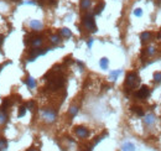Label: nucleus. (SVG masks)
I'll list each match as a JSON object with an SVG mask.
<instances>
[{
  "instance_id": "b1692460",
  "label": "nucleus",
  "mask_w": 161,
  "mask_h": 151,
  "mask_svg": "<svg viewBox=\"0 0 161 151\" xmlns=\"http://www.w3.org/2000/svg\"><path fill=\"white\" fill-rule=\"evenodd\" d=\"M26 105H21L20 107V109H19V114H18V117L19 118H21V117H24L25 114H26Z\"/></svg>"
},
{
  "instance_id": "6ab92c4d",
  "label": "nucleus",
  "mask_w": 161,
  "mask_h": 151,
  "mask_svg": "<svg viewBox=\"0 0 161 151\" xmlns=\"http://www.w3.org/2000/svg\"><path fill=\"white\" fill-rule=\"evenodd\" d=\"M99 65H101V67H102L103 70H107V68H108L109 61H108V58H107V57H103V58L101 60V62H99Z\"/></svg>"
},
{
  "instance_id": "2eb2a0df",
  "label": "nucleus",
  "mask_w": 161,
  "mask_h": 151,
  "mask_svg": "<svg viewBox=\"0 0 161 151\" xmlns=\"http://www.w3.org/2000/svg\"><path fill=\"white\" fill-rule=\"evenodd\" d=\"M25 82H26V84L29 86L30 89H32V88H35V87H36V81L32 77H27V79L25 81Z\"/></svg>"
},
{
  "instance_id": "393cba45",
  "label": "nucleus",
  "mask_w": 161,
  "mask_h": 151,
  "mask_svg": "<svg viewBox=\"0 0 161 151\" xmlns=\"http://www.w3.org/2000/svg\"><path fill=\"white\" fill-rule=\"evenodd\" d=\"M77 113H78V108H77V107H71V108H70V114H71V117H76Z\"/></svg>"
},
{
  "instance_id": "bb28decb",
  "label": "nucleus",
  "mask_w": 161,
  "mask_h": 151,
  "mask_svg": "<svg viewBox=\"0 0 161 151\" xmlns=\"http://www.w3.org/2000/svg\"><path fill=\"white\" fill-rule=\"evenodd\" d=\"M25 105H26V108L30 109V110H34V109H35V102L30 100V102H27L26 104H25Z\"/></svg>"
},
{
  "instance_id": "aec40b11",
  "label": "nucleus",
  "mask_w": 161,
  "mask_h": 151,
  "mask_svg": "<svg viewBox=\"0 0 161 151\" xmlns=\"http://www.w3.org/2000/svg\"><path fill=\"white\" fill-rule=\"evenodd\" d=\"M150 37H151V34H150V32H143L141 35H140V39H141L143 42H146V41H149Z\"/></svg>"
},
{
  "instance_id": "7ed1b4c3",
  "label": "nucleus",
  "mask_w": 161,
  "mask_h": 151,
  "mask_svg": "<svg viewBox=\"0 0 161 151\" xmlns=\"http://www.w3.org/2000/svg\"><path fill=\"white\" fill-rule=\"evenodd\" d=\"M83 25L84 27L88 29L91 32H96L97 31V26H96V22H94V18H93L92 14H87L84 18H83Z\"/></svg>"
},
{
  "instance_id": "412c9836",
  "label": "nucleus",
  "mask_w": 161,
  "mask_h": 151,
  "mask_svg": "<svg viewBox=\"0 0 161 151\" xmlns=\"http://www.w3.org/2000/svg\"><path fill=\"white\" fill-rule=\"evenodd\" d=\"M6 120H8V115L5 114V112L0 110V125H1V124H5Z\"/></svg>"
},
{
  "instance_id": "a878e982",
  "label": "nucleus",
  "mask_w": 161,
  "mask_h": 151,
  "mask_svg": "<svg viewBox=\"0 0 161 151\" xmlns=\"http://www.w3.org/2000/svg\"><path fill=\"white\" fill-rule=\"evenodd\" d=\"M154 81L160 83L161 82V72H155L154 73Z\"/></svg>"
},
{
  "instance_id": "cd10ccee",
  "label": "nucleus",
  "mask_w": 161,
  "mask_h": 151,
  "mask_svg": "<svg viewBox=\"0 0 161 151\" xmlns=\"http://www.w3.org/2000/svg\"><path fill=\"white\" fill-rule=\"evenodd\" d=\"M134 15H135V16H138V18L141 16V15H143L141 9H135V10H134Z\"/></svg>"
},
{
  "instance_id": "473e14b6",
  "label": "nucleus",
  "mask_w": 161,
  "mask_h": 151,
  "mask_svg": "<svg viewBox=\"0 0 161 151\" xmlns=\"http://www.w3.org/2000/svg\"><path fill=\"white\" fill-rule=\"evenodd\" d=\"M6 65H10V62H9V61L6 62V63H3V65H0V70H1V68H3V67H4V66H6Z\"/></svg>"
},
{
  "instance_id": "9b49d317",
  "label": "nucleus",
  "mask_w": 161,
  "mask_h": 151,
  "mask_svg": "<svg viewBox=\"0 0 161 151\" xmlns=\"http://www.w3.org/2000/svg\"><path fill=\"white\" fill-rule=\"evenodd\" d=\"M11 105V100H10V98H5V99L3 100V104H1V110L4 112V110H6V109Z\"/></svg>"
},
{
  "instance_id": "4be33fe9",
  "label": "nucleus",
  "mask_w": 161,
  "mask_h": 151,
  "mask_svg": "<svg viewBox=\"0 0 161 151\" xmlns=\"http://www.w3.org/2000/svg\"><path fill=\"white\" fill-rule=\"evenodd\" d=\"M120 73H122V71H120V70L110 72V79H112V81H117V78L119 77V74H120Z\"/></svg>"
},
{
  "instance_id": "f03ea898",
  "label": "nucleus",
  "mask_w": 161,
  "mask_h": 151,
  "mask_svg": "<svg viewBox=\"0 0 161 151\" xmlns=\"http://www.w3.org/2000/svg\"><path fill=\"white\" fill-rule=\"evenodd\" d=\"M47 81H49L47 88H49V89H51V91H57L58 88L63 87V84H65L63 77H53V78H51V79H47Z\"/></svg>"
},
{
  "instance_id": "0eeeda50",
  "label": "nucleus",
  "mask_w": 161,
  "mask_h": 151,
  "mask_svg": "<svg viewBox=\"0 0 161 151\" xmlns=\"http://www.w3.org/2000/svg\"><path fill=\"white\" fill-rule=\"evenodd\" d=\"M30 27L34 31H40L42 29V24H41L39 20H31L30 21Z\"/></svg>"
},
{
  "instance_id": "6e6552de",
  "label": "nucleus",
  "mask_w": 161,
  "mask_h": 151,
  "mask_svg": "<svg viewBox=\"0 0 161 151\" xmlns=\"http://www.w3.org/2000/svg\"><path fill=\"white\" fill-rule=\"evenodd\" d=\"M144 123L146 124V125H153V124L155 123V115H153V114H148V115H145Z\"/></svg>"
},
{
  "instance_id": "f257e3e1",
  "label": "nucleus",
  "mask_w": 161,
  "mask_h": 151,
  "mask_svg": "<svg viewBox=\"0 0 161 151\" xmlns=\"http://www.w3.org/2000/svg\"><path fill=\"white\" fill-rule=\"evenodd\" d=\"M139 76L135 73V72H130V73H128L127 74V81H125V86L128 87L127 89H133V88H135L138 84H139Z\"/></svg>"
},
{
  "instance_id": "1a4fd4ad",
  "label": "nucleus",
  "mask_w": 161,
  "mask_h": 151,
  "mask_svg": "<svg viewBox=\"0 0 161 151\" xmlns=\"http://www.w3.org/2000/svg\"><path fill=\"white\" fill-rule=\"evenodd\" d=\"M60 35H61V36H63V37H66V39H68V37H71V36H72V32H71V30H70V29L63 27V29H61V30H60Z\"/></svg>"
},
{
  "instance_id": "f704fd0d",
  "label": "nucleus",
  "mask_w": 161,
  "mask_h": 151,
  "mask_svg": "<svg viewBox=\"0 0 161 151\" xmlns=\"http://www.w3.org/2000/svg\"><path fill=\"white\" fill-rule=\"evenodd\" d=\"M10 1H18V0H10Z\"/></svg>"
},
{
  "instance_id": "9d476101",
  "label": "nucleus",
  "mask_w": 161,
  "mask_h": 151,
  "mask_svg": "<svg viewBox=\"0 0 161 151\" xmlns=\"http://www.w3.org/2000/svg\"><path fill=\"white\" fill-rule=\"evenodd\" d=\"M31 45H32L35 48L40 47V46L42 45V37H34L32 41H31Z\"/></svg>"
},
{
  "instance_id": "f3484780",
  "label": "nucleus",
  "mask_w": 161,
  "mask_h": 151,
  "mask_svg": "<svg viewBox=\"0 0 161 151\" xmlns=\"http://www.w3.org/2000/svg\"><path fill=\"white\" fill-rule=\"evenodd\" d=\"M131 112L135 113L139 117H144V110H143V108H140V107H133L131 108Z\"/></svg>"
},
{
  "instance_id": "2f4dec72",
  "label": "nucleus",
  "mask_w": 161,
  "mask_h": 151,
  "mask_svg": "<svg viewBox=\"0 0 161 151\" xmlns=\"http://www.w3.org/2000/svg\"><path fill=\"white\" fill-rule=\"evenodd\" d=\"M77 65H78V66L81 67V68H83V66H84V65H83V63H82V62H81V61H77Z\"/></svg>"
},
{
  "instance_id": "f8f14e48",
  "label": "nucleus",
  "mask_w": 161,
  "mask_h": 151,
  "mask_svg": "<svg viewBox=\"0 0 161 151\" xmlns=\"http://www.w3.org/2000/svg\"><path fill=\"white\" fill-rule=\"evenodd\" d=\"M91 5H92V0H81V8L83 10L89 9Z\"/></svg>"
},
{
  "instance_id": "4468645a",
  "label": "nucleus",
  "mask_w": 161,
  "mask_h": 151,
  "mask_svg": "<svg viewBox=\"0 0 161 151\" xmlns=\"http://www.w3.org/2000/svg\"><path fill=\"white\" fill-rule=\"evenodd\" d=\"M8 149V140L5 138H0V151H5Z\"/></svg>"
},
{
  "instance_id": "20e7f679",
  "label": "nucleus",
  "mask_w": 161,
  "mask_h": 151,
  "mask_svg": "<svg viewBox=\"0 0 161 151\" xmlns=\"http://www.w3.org/2000/svg\"><path fill=\"white\" fill-rule=\"evenodd\" d=\"M56 112L52 110V109H45V110L42 112V117L45 119L46 123H53L55 119H56Z\"/></svg>"
},
{
  "instance_id": "7c9ffc66",
  "label": "nucleus",
  "mask_w": 161,
  "mask_h": 151,
  "mask_svg": "<svg viewBox=\"0 0 161 151\" xmlns=\"http://www.w3.org/2000/svg\"><path fill=\"white\" fill-rule=\"evenodd\" d=\"M3 42H4V36H3L1 34H0V46L3 45Z\"/></svg>"
},
{
  "instance_id": "c756f323",
  "label": "nucleus",
  "mask_w": 161,
  "mask_h": 151,
  "mask_svg": "<svg viewBox=\"0 0 161 151\" xmlns=\"http://www.w3.org/2000/svg\"><path fill=\"white\" fill-rule=\"evenodd\" d=\"M92 45H93V39H89V41H88V47H92Z\"/></svg>"
},
{
  "instance_id": "a211bd4d",
  "label": "nucleus",
  "mask_w": 161,
  "mask_h": 151,
  "mask_svg": "<svg viewBox=\"0 0 161 151\" xmlns=\"http://www.w3.org/2000/svg\"><path fill=\"white\" fill-rule=\"evenodd\" d=\"M35 37V36L32 35V34H26V36H25V37H24V44L25 45H30L31 44V41H32V39Z\"/></svg>"
},
{
  "instance_id": "423d86ee",
  "label": "nucleus",
  "mask_w": 161,
  "mask_h": 151,
  "mask_svg": "<svg viewBox=\"0 0 161 151\" xmlns=\"http://www.w3.org/2000/svg\"><path fill=\"white\" fill-rule=\"evenodd\" d=\"M76 131V135L81 139H84V138H88V135H89V131H88V129L84 128V126H76L75 129Z\"/></svg>"
},
{
  "instance_id": "ddd939ff",
  "label": "nucleus",
  "mask_w": 161,
  "mask_h": 151,
  "mask_svg": "<svg viewBox=\"0 0 161 151\" xmlns=\"http://www.w3.org/2000/svg\"><path fill=\"white\" fill-rule=\"evenodd\" d=\"M104 8H105V4L103 3V1H101V3L98 4L97 6H96V10H94V15H99V14L103 11V9H104Z\"/></svg>"
},
{
  "instance_id": "5701e85b",
  "label": "nucleus",
  "mask_w": 161,
  "mask_h": 151,
  "mask_svg": "<svg viewBox=\"0 0 161 151\" xmlns=\"http://www.w3.org/2000/svg\"><path fill=\"white\" fill-rule=\"evenodd\" d=\"M50 40H51V42H52V44L57 45V44H60L61 37H60V35H52V36L50 37Z\"/></svg>"
},
{
  "instance_id": "72a5a7b5",
  "label": "nucleus",
  "mask_w": 161,
  "mask_h": 151,
  "mask_svg": "<svg viewBox=\"0 0 161 151\" xmlns=\"http://www.w3.org/2000/svg\"><path fill=\"white\" fill-rule=\"evenodd\" d=\"M83 151H92V147H88V149H86V150H83Z\"/></svg>"
},
{
  "instance_id": "c85d7f7f",
  "label": "nucleus",
  "mask_w": 161,
  "mask_h": 151,
  "mask_svg": "<svg viewBox=\"0 0 161 151\" xmlns=\"http://www.w3.org/2000/svg\"><path fill=\"white\" fill-rule=\"evenodd\" d=\"M146 53L150 55V56L154 55V53H155V48H154V47H149V48L146 50Z\"/></svg>"
},
{
  "instance_id": "39448f33",
  "label": "nucleus",
  "mask_w": 161,
  "mask_h": 151,
  "mask_svg": "<svg viewBox=\"0 0 161 151\" xmlns=\"http://www.w3.org/2000/svg\"><path fill=\"white\" fill-rule=\"evenodd\" d=\"M149 94H150V89H149V87L143 86V87L136 92L135 97L139 98V99H145V98H148V97H149Z\"/></svg>"
},
{
  "instance_id": "dca6fc26",
  "label": "nucleus",
  "mask_w": 161,
  "mask_h": 151,
  "mask_svg": "<svg viewBox=\"0 0 161 151\" xmlns=\"http://www.w3.org/2000/svg\"><path fill=\"white\" fill-rule=\"evenodd\" d=\"M122 149H123V151H135V146L131 143H125Z\"/></svg>"
}]
</instances>
